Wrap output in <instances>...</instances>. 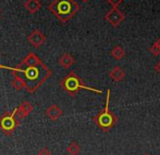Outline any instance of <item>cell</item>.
Returning a JSON list of instances; mask_svg holds the SVG:
<instances>
[{
    "mask_svg": "<svg viewBox=\"0 0 160 155\" xmlns=\"http://www.w3.org/2000/svg\"><path fill=\"white\" fill-rule=\"evenodd\" d=\"M13 73H20L25 82V89L28 92H35L51 75V72L42 61L31 52L26 55L21 64L15 68H11Z\"/></svg>",
    "mask_w": 160,
    "mask_h": 155,
    "instance_id": "1",
    "label": "cell"
},
{
    "mask_svg": "<svg viewBox=\"0 0 160 155\" xmlns=\"http://www.w3.org/2000/svg\"><path fill=\"white\" fill-rule=\"evenodd\" d=\"M48 10L62 23L71 20L80 10L75 0H53L48 6Z\"/></svg>",
    "mask_w": 160,
    "mask_h": 155,
    "instance_id": "2",
    "label": "cell"
},
{
    "mask_svg": "<svg viewBox=\"0 0 160 155\" xmlns=\"http://www.w3.org/2000/svg\"><path fill=\"white\" fill-rule=\"evenodd\" d=\"M110 93L111 91L108 90L107 96H106V105L103 107L102 111H100L98 114L94 117L96 125L100 128L103 131H108L109 129H111L112 127H114V125L117 124V116L111 112L109 107L110 104Z\"/></svg>",
    "mask_w": 160,
    "mask_h": 155,
    "instance_id": "3",
    "label": "cell"
},
{
    "mask_svg": "<svg viewBox=\"0 0 160 155\" xmlns=\"http://www.w3.org/2000/svg\"><path fill=\"white\" fill-rule=\"evenodd\" d=\"M61 87L64 91H67L69 94H71L72 96H75L76 93L78 92L82 89H85V90H89V91H94L96 93H102L101 90H98V89L92 88V87H87L83 84L82 79L76 75L75 73L71 72L69 73L67 76L61 80Z\"/></svg>",
    "mask_w": 160,
    "mask_h": 155,
    "instance_id": "4",
    "label": "cell"
},
{
    "mask_svg": "<svg viewBox=\"0 0 160 155\" xmlns=\"http://www.w3.org/2000/svg\"><path fill=\"white\" fill-rule=\"evenodd\" d=\"M17 109L13 110L11 113H6L0 117V129L3 131L4 134L10 136L15 128L19 126V120H18Z\"/></svg>",
    "mask_w": 160,
    "mask_h": 155,
    "instance_id": "5",
    "label": "cell"
},
{
    "mask_svg": "<svg viewBox=\"0 0 160 155\" xmlns=\"http://www.w3.org/2000/svg\"><path fill=\"white\" fill-rule=\"evenodd\" d=\"M105 19L108 23L111 24L113 27H118L125 19V14L118 8V6H113L112 9L105 15Z\"/></svg>",
    "mask_w": 160,
    "mask_h": 155,
    "instance_id": "6",
    "label": "cell"
},
{
    "mask_svg": "<svg viewBox=\"0 0 160 155\" xmlns=\"http://www.w3.org/2000/svg\"><path fill=\"white\" fill-rule=\"evenodd\" d=\"M28 40L32 46L40 47L45 41H46V36L39 31H34L32 34L28 37Z\"/></svg>",
    "mask_w": 160,
    "mask_h": 155,
    "instance_id": "7",
    "label": "cell"
},
{
    "mask_svg": "<svg viewBox=\"0 0 160 155\" xmlns=\"http://www.w3.org/2000/svg\"><path fill=\"white\" fill-rule=\"evenodd\" d=\"M33 111V105L28 101H24L23 103L20 104L19 107H17V115L19 117V120H23L26 116H28L31 114V112Z\"/></svg>",
    "mask_w": 160,
    "mask_h": 155,
    "instance_id": "8",
    "label": "cell"
},
{
    "mask_svg": "<svg viewBox=\"0 0 160 155\" xmlns=\"http://www.w3.org/2000/svg\"><path fill=\"white\" fill-rule=\"evenodd\" d=\"M62 114H63V111L58 106L57 104H52L46 110V115L49 120H57L59 117H61Z\"/></svg>",
    "mask_w": 160,
    "mask_h": 155,
    "instance_id": "9",
    "label": "cell"
},
{
    "mask_svg": "<svg viewBox=\"0 0 160 155\" xmlns=\"http://www.w3.org/2000/svg\"><path fill=\"white\" fill-rule=\"evenodd\" d=\"M109 76L113 82H120L125 78V72L120 66H114L111 71L109 72Z\"/></svg>",
    "mask_w": 160,
    "mask_h": 155,
    "instance_id": "10",
    "label": "cell"
},
{
    "mask_svg": "<svg viewBox=\"0 0 160 155\" xmlns=\"http://www.w3.org/2000/svg\"><path fill=\"white\" fill-rule=\"evenodd\" d=\"M74 58L69 53H63L59 59V64L61 65L63 68H70L72 65L74 64Z\"/></svg>",
    "mask_w": 160,
    "mask_h": 155,
    "instance_id": "11",
    "label": "cell"
},
{
    "mask_svg": "<svg viewBox=\"0 0 160 155\" xmlns=\"http://www.w3.org/2000/svg\"><path fill=\"white\" fill-rule=\"evenodd\" d=\"M24 7L28 9V11L30 13H36L42 7L39 0H26V2L24 3Z\"/></svg>",
    "mask_w": 160,
    "mask_h": 155,
    "instance_id": "12",
    "label": "cell"
},
{
    "mask_svg": "<svg viewBox=\"0 0 160 155\" xmlns=\"http://www.w3.org/2000/svg\"><path fill=\"white\" fill-rule=\"evenodd\" d=\"M111 57L116 60H122L125 57V51L121 46H116L111 50Z\"/></svg>",
    "mask_w": 160,
    "mask_h": 155,
    "instance_id": "13",
    "label": "cell"
},
{
    "mask_svg": "<svg viewBox=\"0 0 160 155\" xmlns=\"http://www.w3.org/2000/svg\"><path fill=\"white\" fill-rule=\"evenodd\" d=\"M12 87L15 89V90L20 91L23 88H25V82H24V79L21 77V76L15 75L14 78L12 79Z\"/></svg>",
    "mask_w": 160,
    "mask_h": 155,
    "instance_id": "14",
    "label": "cell"
},
{
    "mask_svg": "<svg viewBox=\"0 0 160 155\" xmlns=\"http://www.w3.org/2000/svg\"><path fill=\"white\" fill-rule=\"evenodd\" d=\"M67 152L69 155H78L80 153V145H78V143H76L75 141L70 142L67 148Z\"/></svg>",
    "mask_w": 160,
    "mask_h": 155,
    "instance_id": "15",
    "label": "cell"
},
{
    "mask_svg": "<svg viewBox=\"0 0 160 155\" xmlns=\"http://www.w3.org/2000/svg\"><path fill=\"white\" fill-rule=\"evenodd\" d=\"M149 52L152 53L154 57H157V55H159L160 54V48L158 46H157L156 44H154L152 47L149 48Z\"/></svg>",
    "mask_w": 160,
    "mask_h": 155,
    "instance_id": "16",
    "label": "cell"
},
{
    "mask_svg": "<svg viewBox=\"0 0 160 155\" xmlns=\"http://www.w3.org/2000/svg\"><path fill=\"white\" fill-rule=\"evenodd\" d=\"M37 155H51V152L48 148H42V149L38 151Z\"/></svg>",
    "mask_w": 160,
    "mask_h": 155,
    "instance_id": "17",
    "label": "cell"
},
{
    "mask_svg": "<svg viewBox=\"0 0 160 155\" xmlns=\"http://www.w3.org/2000/svg\"><path fill=\"white\" fill-rule=\"evenodd\" d=\"M107 1L109 2L110 4H112V7H113V6H119L123 0H107Z\"/></svg>",
    "mask_w": 160,
    "mask_h": 155,
    "instance_id": "18",
    "label": "cell"
},
{
    "mask_svg": "<svg viewBox=\"0 0 160 155\" xmlns=\"http://www.w3.org/2000/svg\"><path fill=\"white\" fill-rule=\"evenodd\" d=\"M154 68H155V71H156L157 73L160 74V61L156 63V65H155V67H154Z\"/></svg>",
    "mask_w": 160,
    "mask_h": 155,
    "instance_id": "19",
    "label": "cell"
},
{
    "mask_svg": "<svg viewBox=\"0 0 160 155\" xmlns=\"http://www.w3.org/2000/svg\"><path fill=\"white\" fill-rule=\"evenodd\" d=\"M155 44H156V45H157V46H158V47H159V48H160V38H158V39H157V40H156V42H155Z\"/></svg>",
    "mask_w": 160,
    "mask_h": 155,
    "instance_id": "20",
    "label": "cell"
},
{
    "mask_svg": "<svg viewBox=\"0 0 160 155\" xmlns=\"http://www.w3.org/2000/svg\"><path fill=\"white\" fill-rule=\"evenodd\" d=\"M82 1H83V2H87L88 0H82Z\"/></svg>",
    "mask_w": 160,
    "mask_h": 155,
    "instance_id": "21",
    "label": "cell"
},
{
    "mask_svg": "<svg viewBox=\"0 0 160 155\" xmlns=\"http://www.w3.org/2000/svg\"><path fill=\"white\" fill-rule=\"evenodd\" d=\"M0 68H2V65H0Z\"/></svg>",
    "mask_w": 160,
    "mask_h": 155,
    "instance_id": "22",
    "label": "cell"
},
{
    "mask_svg": "<svg viewBox=\"0 0 160 155\" xmlns=\"http://www.w3.org/2000/svg\"><path fill=\"white\" fill-rule=\"evenodd\" d=\"M144 155H149V154H144Z\"/></svg>",
    "mask_w": 160,
    "mask_h": 155,
    "instance_id": "23",
    "label": "cell"
},
{
    "mask_svg": "<svg viewBox=\"0 0 160 155\" xmlns=\"http://www.w3.org/2000/svg\"><path fill=\"white\" fill-rule=\"evenodd\" d=\"M0 17H1V16H0Z\"/></svg>",
    "mask_w": 160,
    "mask_h": 155,
    "instance_id": "24",
    "label": "cell"
}]
</instances>
